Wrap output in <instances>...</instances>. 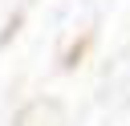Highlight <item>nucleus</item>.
I'll list each match as a JSON object with an SVG mask.
<instances>
[{
	"instance_id": "nucleus-1",
	"label": "nucleus",
	"mask_w": 130,
	"mask_h": 126,
	"mask_svg": "<svg viewBox=\"0 0 130 126\" xmlns=\"http://www.w3.org/2000/svg\"><path fill=\"white\" fill-rule=\"evenodd\" d=\"M16 28H20V16H12V20L4 24V33H0V49H4L8 41H12V33H16Z\"/></svg>"
}]
</instances>
